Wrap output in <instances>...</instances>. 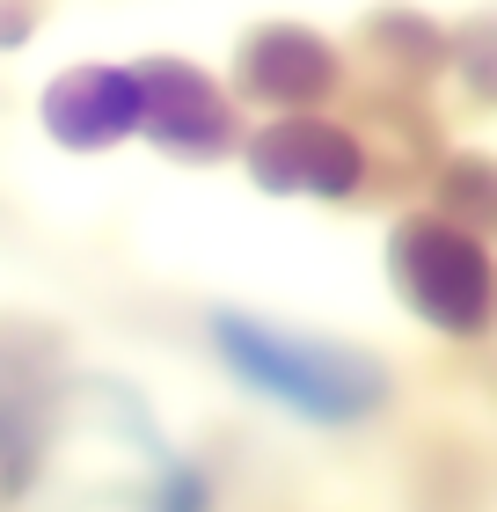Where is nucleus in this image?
Segmentation results:
<instances>
[{
    "instance_id": "f257e3e1",
    "label": "nucleus",
    "mask_w": 497,
    "mask_h": 512,
    "mask_svg": "<svg viewBox=\"0 0 497 512\" xmlns=\"http://www.w3.org/2000/svg\"><path fill=\"white\" fill-rule=\"evenodd\" d=\"M205 344L234 388H249L256 403H271L278 417L315 432H359L395 403V374L381 352L278 322L264 308H212Z\"/></svg>"
},
{
    "instance_id": "f03ea898",
    "label": "nucleus",
    "mask_w": 497,
    "mask_h": 512,
    "mask_svg": "<svg viewBox=\"0 0 497 512\" xmlns=\"http://www.w3.org/2000/svg\"><path fill=\"white\" fill-rule=\"evenodd\" d=\"M88 410H66L52 454L59 512H212V483L191 454H176L132 395L88 388Z\"/></svg>"
},
{
    "instance_id": "7ed1b4c3",
    "label": "nucleus",
    "mask_w": 497,
    "mask_h": 512,
    "mask_svg": "<svg viewBox=\"0 0 497 512\" xmlns=\"http://www.w3.org/2000/svg\"><path fill=\"white\" fill-rule=\"evenodd\" d=\"M388 286L424 330L490 337L497 330V256L454 213H410L388 235Z\"/></svg>"
},
{
    "instance_id": "20e7f679",
    "label": "nucleus",
    "mask_w": 497,
    "mask_h": 512,
    "mask_svg": "<svg viewBox=\"0 0 497 512\" xmlns=\"http://www.w3.org/2000/svg\"><path fill=\"white\" fill-rule=\"evenodd\" d=\"M242 169H249L256 191H271V198L344 205V198H359V183H366V147L344 125L315 118V110H293V118H271L264 132L242 139Z\"/></svg>"
},
{
    "instance_id": "39448f33",
    "label": "nucleus",
    "mask_w": 497,
    "mask_h": 512,
    "mask_svg": "<svg viewBox=\"0 0 497 512\" xmlns=\"http://www.w3.org/2000/svg\"><path fill=\"white\" fill-rule=\"evenodd\" d=\"M37 125L52 147L66 154H110L125 139L147 132V81H139V59H88L66 66V74L44 81L37 96Z\"/></svg>"
},
{
    "instance_id": "423d86ee",
    "label": "nucleus",
    "mask_w": 497,
    "mask_h": 512,
    "mask_svg": "<svg viewBox=\"0 0 497 512\" xmlns=\"http://www.w3.org/2000/svg\"><path fill=\"white\" fill-rule=\"evenodd\" d=\"M139 81H147V132L161 154L176 161H220L242 154V110H234V88L212 81L198 59H139Z\"/></svg>"
},
{
    "instance_id": "0eeeda50",
    "label": "nucleus",
    "mask_w": 497,
    "mask_h": 512,
    "mask_svg": "<svg viewBox=\"0 0 497 512\" xmlns=\"http://www.w3.org/2000/svg\"><path fill=\"white\" fill-rule=\"evenodd\" d=\"M337 81H344L337 44L322 30H307V22H264V30L242 44V59H234V88H242L249 103H264L271 118L329 103Z\"/></svg>"
},
{
    "instance_id": "6e6552de",
    "label": "nucleus",
    "mask_w": 497,
    "mask_h": 512,
    "mask_svg": "<svg viewBox=\"0 0 497 512\" xmlns=\"http://www.w3.org/2000/svg\"><path fill=\"white\" fill-rule=\"evenodd\" d=\"M461 74L483 103H497V15H483L476 30L461 37Z\"/></svg>"
}]
</instances>
